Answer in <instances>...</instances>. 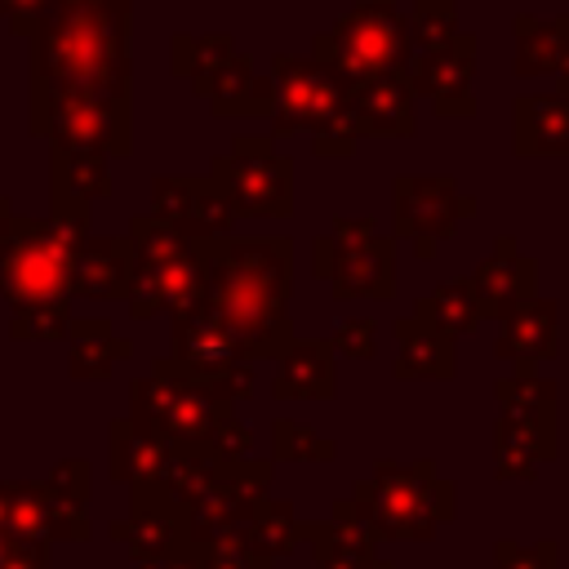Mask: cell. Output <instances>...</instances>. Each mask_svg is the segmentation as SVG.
Masks as SVG:
<instances>
[{
    "label": "cell",
    "instance_id": "cell-15",
    "mask_svg": "<svg viewBox=\"0 0 569 569\" xmlns=\"http://www.w3.org/2000/svg\"><path fill=\"white\" fill-rule=\"evenodd\" d=\"M151 218L169 222L173 231H182L191 240H218V236H231L236 209L213 178H169L164 173L151 182Z\"/></svg>",
    "mask_w": 569,
    "mask_h": 569
},
{
    "label": "cell",
    "instance_id": "cell-3",
    "mask_svg": "<svg viewBox=\"0 0 569 569\" xmlns=\"http://www.w3.org/2000/svg\"><path fill=\"white\" fill-rule=\"evenodd\" d=\"M351 502L373 525V533L391 542H427L458 511V493L449 480H440L431 458H418V462L382 458L373 476L356 485Z\"/></svg>",
    "mask_w": 569,
    "mask_h": 569
},
{
    "label": "cell",
    "instance_id": "cell-28",
    "mask_svg": "<svg viewBox=\"0 0 569 569\" xmlns=\"http://www.w3.org/2000/svg\"><path fill=\"white\" fill-rule=\"evenodd\" d=\"M560 440L538 436L511 418H493V476L498 480H538L547 462H556Z\"/></svg>",
    "mask_w": 569,
    "mask_h": 569
},
{
    "label": "cell",
    "instance_id": "cell-23",
    "mask_svg": "<svg viewBox=\"0 0 569 569\" xmlns=\"http://www.w3.org/2000/svg\"><path fill=\"white\" fill-rule=\"evenodd\" d=\"M498 418H511L538 436L560 440V387L547 373H507L493 382Z\"/></svg>",
    "mask_w": 569,
    "mask_h": 569
},
{
    "label": "cell",
    "instance_id": "cell-9",
    "mask_svg": "<svg viewBox=\"0 0 569 569\" xmlns=\"http://www.w3.org/2000/svg\"><path fill=\"white\" fill-rule=\"evenodd\" d=\"M311 271L333 284V298H391L396 236H382L373 218H333V231L311 244Z\"/></svg>",
    "mask_w": 569,
    "mask_h": 569
},
{
    "label": "cell",
    "instance_id": "cell-46",
    "mask_svg": "<svg viewBox=\"0 0 569 569\" xmlns=\"http://www.w3.org/2000/svg\"><path fill=\"white\" fill-rule=\"evenodd\" d=\"M9 222H13V209H9V200H4V196H0V236H4V231H9Z\"/></svg>",
    "mask_w": 569,
    "mask_h": 569
},
{
    "label": "cell",
    "instance_id": "cell-16",
    "mask_svg": "<svg viewBox=\"0 0 569 569\" xmlns=\"http://www.w3.org/2000/svg\"><path fill=\"white\" fill-rule=\"evenodd\" d=\"M560 351V311L551 298H525L511 311L498 316L493 356L511 365L516 373H538Z\"/></svg>",
    "mask_w": 569,
    "mask_h": 569
},
{
    "label": "cell",
    "instance_id": "cell-10",
    "mask_svg": "<svg viewBox=\"0 0 569 569\" xmlns=\"http://www.w3.org/2000/svg\"><path fill=\"white\" fill-rule=\"evenodd\" d=\"M182 378L196 387L213 391L218 400L236 405L253 396V360L240 347V338L204 307L196 302L191 311L173 316V356H164Z\"/></svg>",
    "mask_w": 569,
    "mask_h": 569
},
{
    "label": "cell",
    "instance_id": "cell-37",
    "mask_svg": "<svg viewBox=\"0 0 569 569\" xmlns=\"http://www.w3.org/2000/svg\"><path fill=\"white\" fill-rule=\"evenodd\" d=\"M333 453H338L333 440L316 436L302 422L276 418V427H271V458H284V462H329Z\"/></svg>",
    "mask_w": 569,
    "mask_h": 569
},
{
    "label": "cell",
    "instance_id": "cell-7",
    "mask_svg": "<svg viewBox=\"0 0 569 569\" xmlns=\"http://www.w3.org/2000/svg\"><path fill=\"white\" fill-rule=\"evenodd\" d=\"M129 409H133L129 418L147 427L156 440H164L169 449H204V453L222 431V422L231 418L227 400L182 378L169 360H156L151 373L129 387Z\"/></svg>",
    "mask_w": 569,
    "mask_h": 569
},
{
    "label": "cell",
    "instance_id": "cell-8",
    "mask_svg": "<svg viewBox=\"0 0 569 569\" xmlns=\"http://www.w3.org/2000/svg\"><path fill=\"white\" fill-rule=\"evenodd\" d=\"M84 240L49 218H13L0 236V298L22 311L71 298V258Z\"/></svg>",
    "mask_w": 569,
    "mask_h": 569
},
{
    "label": "cell",
    "instance_id": "cell-22",
    "mask_svg": "<svg viewBox=\"0 0 569 569\" xmlns=\"http://www.w3.org/2000/svg\"><path fill=\"white\" fill-rule=\"evenodd\" d=\"M396 333V365L391 373L400 382H413V378H440L449 382L458 373V351H453V338H445L440 329H431L422 316H400L391 325Z\"/></svg>",
    "mask_w": 569,
    "mask_h": 569
},
{
    "label": "cell",
    "instance_id": "cell-45",
    "mask_svg": "<svg viewBox=\"0 0 569 569\" xmlns=\"http://www.w3.org/2000/svg\"><path fill=\"white\" fill-rule=\"evenodd\" d=\"M556 93L569 98V44H565V58H560V67H556Z\"/></svg>",
    "mask_w": 569,
    "mask_h": 569
},
{
    "label": "cell",
    "instance_id": "cell-5",
    "mask_svg": "<svg viewBox=\"0 0 569 569\" xmlns=\"http://www.w3.org/2000/svg\"><path fill=\"white\" fill-rule=\"evenodd\" d=\"M129 244H133V280L124 298L138 320L156 311L182 316L204 298V240H191L147 213L129 222Z\"/></svg>",
    "mask_w": 569,
    "mask_h": 569
},
{
    "label": "cell",
    "instance_id": "cell-25",
    "mask_svg": "<svg viewBox=\"0 0 569 569\" xmlns=\"http://www.w3.org/2000/svg\"><path fill=\"white\" fill-rule=\"evenodd\" d=\"M276 400H329L338 391L329 342H289L280 351V373L271 382Z\"/></svg>",
    "mask_w": 569,
    "mask_h": 569
},
{
    "label": "cell",
    "instance_id": "cell-44",
    "mask_svg": "<svg viewBox=\"0 0 569 569\" xmlns=\"http://www.w3.org/2000/svg\"><path fill=\"white\" fill-rule=\"evenodd\" d=\"M142 569H200V565H196V556H191V551H178V556L151 560V565H142Z\"/></svg>",
    "mask_w": 569,
    "mask_h": 569
},
{
    "label": "cell",
    "instance_id": "cell-2",
    "mask_svg": "<svg viewBox=\"0 0 569 569\" xmlns=\"http://www.w3.org/2000/svg\"><path fill=\"white\" fill-rule=\"evenodd\" d=\"M293 244L289 236H218L204 240V307L240 338L249 360L280 356L289 325Z\"/></svg>",
    "mask_w": 569,
    "mask_h": 569
},
{
    "label": "cell",
    "instance_id": "cell-29",
    "mask_svg": "<svg viewBox=\"0 0 569 569\" xmlns=\"http://www.w3.org/2000/svg\"><path fill=\"white\" fill-rule=\"evenodd\" d=\"M169 458V445L156 440L147 427H138L133 418H116L111 422V476L124 480V485H147L160 462Z\"/></svg>",
    "mask_w": 569,
    "mask_h": 569
},
{
    "label": "cell",
    "instance_id": "cell-13",
    "mask_svg": "<svg viewBox=\"0 0 569 569\" xmlns=\"http://www.w3.org/2000/svg\"><path fill=\"white\" fill-rule=\"evenodd\" d=\"M267 480H271V462H253L249 458L240 467H227V476L182 516L187 551L244 538V529L253 520V507L267 498Z\"/></svg>",
    "mask_w": 569,
    "mask_h": 569
},
{
    "label": "cell",
    "instance_id": "cell-35",
    "mask_svg": "<svg viewBox=\"0 0 569 569\" xmlns=\"http://www.w3.org/2000/svg\"><path fill=\"white\" fill-rule=\"evenodd\" d=\"M453 36H458V0H413V13H409V44H413V53H436Z\"/></svg>",
    "mask_w": 569,
    "mask_h": 569
},
{
    "label": "cell",
    "instance_id": "cell-20",
    "mask_svg": "<svg viewBox=\"0 0 569 569\" xmlns=\"http://www.w3.org/2000/svg\"><path fill=\"white\" fill-rule=\"evenodd\" d=\"M133 280L129 236H89L71 258V298H124Z\"/></svg>",
    "mask_w": 569,
    "mask_h": 569
},
{
    "label": "cell",
    "instance_id": "cell-40",
    "mask_svg": "<svg viewBox=\"0 0 569 569\" xmlns=\"http://www.w3.org/2000/svg\"><path fill=\"white\" fill-rule=\"evenodd\" d=\"M329 347L342 351V356H351V360H373V351H378V320H373V316L342 320V325L333 329V342H329Z\"/></svg>",
    "mask_w": 569,
    "mask_h": 569
},
{
    "label": "cell",
    "instance_id": "cell-12",
    "mask_svg": "<svg viewBox=\"0 0 569 569\" xmlns=\"http://www.w3.org/2000/svg\"><path fill=\"white\" fill-rule=\"evenodd\" d=\"M396 204H391V236L413 240V253L427 262L436 253L440 240L453 236L458 218L476 213V200L458 191V182L449 173H400L391 187Z\"/></svg>",
    "mask_w": 569,
    "mask_h": 569
},
{
    "label": "cell",
    "instance_id": "cell-42",
    "mask_svg": "<svg viewBox=\"0 0 569 569\" xmlns=\"http://www.w3.org/2000/svg\"><path fill=\"white\" fill-rule=\"evenodd\" d=\"M0 569H49V547L0 533Z\"/></svg>",
    "mask_w": 569,
    "mask_h": 569
},
{
    "label": "cell",
    "instance_id": "cell-34",
    "mask_svg": "<svg viewBox=\"0 0 569 569\" xmlns=\"http://www.w3.org/2000/svg\"><path fill=\"white\" fill-rule=\"evenodd\" d=\"M302 538V525H298V516H293V502H276V498H262L258 507H253V520H249V529H244V547L249 551H258L262 560H271V556H280V551H293V542Z\"/></svg>",
    "mask_w": 569,
    "mask_h": 569
},
{
    "label": "cell",
    "instance_id": "cell-6",
    "mask_svg": "<svg viewBox=\"0 0 569 569\" xmlns=\"http://www.w3.org/2000/svg\"><path fill=\"white\" fill-rule=\"evenodd\" d=\"M409 18L396 0H360L347 9L329 31L311 40V58L338 71L351 84H365L373 76H391L409 67Z\"/></svg>",
    "mask_w": 569,
    "mask_h": 569
},
{
    "label": "cell",
    "instance_id": "cell-14",
    "mask_svg": "<svg viewBox=\"0 0 569 569\" xmlns=\"http://www.w3.org/2000/svg\"><path fill=\"white\" fill-rule=\"evenodd\" d=\"M405 76H409L413 98H427L440 120H471L476 116V93H471L476 36L471 31H458L436 53H413L409 67H405Z\"/></svg>",
    "mask_w": 569,
    "mask_h": 569
},
{
    "label": "cell",
    "instance_id": "cell-38",
    "mask_svg": "<svg viewBox=\"0 0 569 569\" xmlns=\"http://www.w3.org/2000/svg\"><path fill=\"white\" fill-rule=\"evenodd\" d=\"M129 356V342L116 338H76L71 356H67V373L71 378H111V365Z\"/></svg>",
    "mask_w": 569,
    "mask_h": 569
},
{
    "label": "cell",
    "instance_id": "cell-1",
    "mask_svg": "<svg viewBox=\"0 0 569 569\" xmlns=\"http://www.w3.org/2000/svg\"><path fill=\"white\" fill-rule=\"evenodd\" d=\"M27 40L31 107L98 102L129 116V0H44Z\"/></svg>",
    "mask_w": 569,
    "mask_h": 569
},
{
    "label": "cell",
    "instance_id": "cell-26",
    "mask_svg": "<svg viewBox=\"0 0 569 569\" xmlns=\"http://www.w3.org/2000/svg\"><path fill=\"white\" fill-rule=\"evenodd\" d=\"M511 31H516V58H511V71H516L520 80L556 76V67H560V58H565V44H569V13H560V18L516 13Z\"/></svg>",
    "mask_w": 569,
    "mask_h": 569
},
{
    "label": "cell",
    "instance_id": "cell-19",
    "mask_svg": "<svg viewBox=\"0 0 569 569\" xmlns=\"http://www.w3.org/2000/svg\"><path fill=\"white\" fill-rule=\"evenodd\" d=\"M471 289L480 302V320H498L502 311H511L516 302L538 293V262L529 253H520L511 236H498L489 258L471 271Z\"/></svg>",
    "mask_w": 569,
    "mask_h": 569
},
{
    "label": "cell",
    "instance_id": "cell-21",
    "mask_svg": "<svg viewBox=\"0 0 569 569\" xmlns=\"http://www.w3.org/2000/svg\"><path fill=\"white\" fill-rule=\"evenodd\" d=\"M511 147L516 156H569V98L520 93L511 102Z\"/></svg>",
    "mask_w": 569,
    "mask_h": 569
},
{
    "label": "cell",
    "instance_id": "cell-4",
    "mask_svg": "<svg viewBox=\"0 0 569 569\" xmlns=\"http://www.w3.org/2000/svg\"><path fill=\"white\" fill-rule=\"evenodd\" d=\"M271 138L311 129V147L320 156H347L356 147L351 129V102H347V80L329 71L316 58H276L271 62Z\"/></svg>",
    "mask_w": 569,
    "mask_h": 569
},
{
    "label": "cell",
    "instance_id": "cell-24",
    "mask_svg": "<svg viewBox=\"0 0 569 569\" xmlns=\"http://www.w3.org/2000/svg\"><path fill=\"white\" fill-rule=\"evenodd\" d=\"M111 538H116L133 560H142V565L187 551V542H182V516H178L173 507L156 502V498H133L129 520L111 525Z\"/></svg>",
    "mask_w": 569,
    "mask_h": 569
},
{
    "label": "cell",
    "instance_id": "cell-30",
    "mask_svg": "<svg viewBox=\"0 0 569 569\" xmlns=\"http://www.w3.org/2000/svg\"><path fill=\"white\" fill-rule=\"evenodd\" d=\"M209 102H213V111L218 116H271V80H258L253 76V62L244 58V53H236L218 76H213V84H209V93H204Z\"/></svg>",
    "mask_w": 569,
    "mask_h": 569
},
{
    "label": "cell",
    "instance_id": "cell-27",
    "mask_svg": "<svg viewBox=\"0 0 569 569\" xmlns=\"http://www.w3.org/2000/svg\"><path fill=\"white\" fill-rule=\"evenodd\" d=\"M44 502H49V525L53 538L84 542L89 538V462H58L44 480Z\"/></svg>",
    "mask_w": 569,
    "mask_h": 569
},
{
    "label": "cell",
    "instance_id": "cell-36",
    "mask_svg": "<svg viewBox=\"0 0 569 569\" xmlns=\"http://www.w3.org/2000/svg\"><path fill=\"white\" fill-rule=\"evenodd\" d=\"M71 307L67 302H36L13 311L9 320V338L18 342H53V338H71Z\"/></svg>",
    "mask_w": 569,
    "mask_h": 569
},
{
    "label": "cell",
    "instance_id": "cell-41",
    "mask_svg": "<svg viewBox=\"0 0 569 569\" xmlns=\"http://www.w3.org/2000/svg\"><path fill=\"white\" fill-rule=\"evenodd\" d=\"M196 556V565L200 569H267L271 560H262L258 551H249L240 538L236 542H218V547H200V551H191Z\"/></svg>",
    "mask_w": 569,
    "mask_h": 569
},
{
    "label": "cell",
    "instance_id": "cell-18",
    "mask_svg": "<svg viewBox=\"0 0 569 569\" xmlns=\"http://www.w3.org/2000/svg\"><path fill=\"white\" fill-rule=\"evenodd\" d=\"M347 102H351L356 138H409L418 129V120H413V89H409L405 71L351 84Z\"/></svg>",
    "mask_w": 569,
    "mask_h": 569
},
{
    "label": "cell",
    "instance_id": "cell-43",
    "mask_svg": "<svg viewBox=\"0 0 569 569\" xmlns=\"http://www.w3.org/2000/svg\"><path fill=\"white\" fill-rule=\"evenodd\" d=\"M40 4L44 0H0V18H9L13 36H31L36 18H40Z\"/></svg>",
    "mask_w": 569,
    "mask_h": 569
},
{
    "label": "cell",
    "instance_id": "cell-33",
    "mask_svg": "<svg viewBox=\"0 0 569 569\" xmlns=\"http://www.w3.org/2000/svg\"><path fill=\"white\" fill-rule=\"evenodd\" d=\"M236 58V40L227 31L218 36H173V71L191 80V89L204 98L213 76Z\"/></svg>",
    "mask_w": 569,
    "mask_h": 569
},
{
    "label": "cell",
    "instance_id": "cell-17",
    "mask_svg": "<svg viewBox=\"0 0 569 569\" xmlns=\"http://www.w3.org/2000/svg\"><path fill=\"white\" fill-rule=\"evenodd\" d=\"M302 542H311L316 569H396L391 560L373 556L382 538L351 498L333 502V516L325 525H302Z\"/></svg>",
    "mask_w": 569,
    "mask_h": 569
},
{
    "label": "cell",
    "instance_id": "cell-11",
    "mask_svg": "<svg viewBox=\"0 0 569 569\" xmlns=\"http://www.w3.org/2000/svg\"><path fill=\"white\" fill-rule=\"evenodd\" d=\"M236 213L244 218H289L293 213V160L276 151V138L240 133L231 151L209 173Z\"/></svg>",
    "mask_w": 569,
    "mask_h": 569
},
{
    "label": "cell",
    "instance_id": "cell-32",
    "mask_svg": "<svg viewBox=\"0 0 569 569\" xmlns=\"http://www.w3.org/2000/svg\"><path fill=\"white\" fill-rule=\"evenodd\" d=\"M0 533L18 542H53L44 485H0Z\"/></svg>",
    "mask_w": 569,
    "mask_h": 569
},
{
    "label": "cell",
    "instance_id": "cell-39",
    "mask_svg": "<svg viewBox=\"0 0 569 569\" xmlns=\"http://www.w3.org/2000/svg\"><path fill=\"white\" fill-rule=\"evenodd\" d=\"M493 569H560V542L538 538V542H493Z\"/></svg>",
    "mask_w": 569,
    "mask_h": 569
},
{
    "label": "cell",
    "instance_id": "cell-31",
    "mask_svg": "<svg viewBox=\"0 0 569 569\" xmlns=\"http://www.w3.org/2000/svg\"><path fill=\"white\" fill-rule=\"evenodd\" d=\"M413 316H422L431 329H440L445 338H462L480 325V302H476V289H471V276H458V280H445L436 284L431 293H422L413 302Z\"/></svg>",
    "mask_w": 569,
    "mask_h": 569
}]
</instances>
